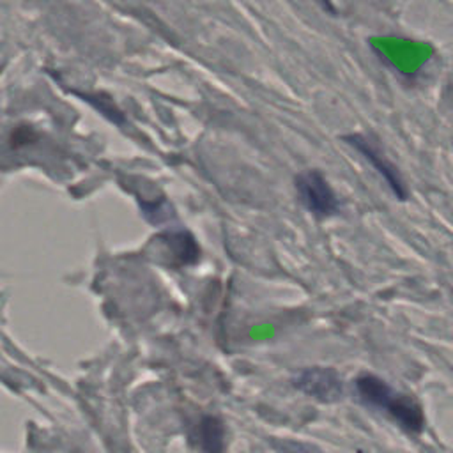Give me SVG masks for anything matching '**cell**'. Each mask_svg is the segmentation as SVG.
<instances>
[{
  "label": "cell",
  "mask_w": 453,
  "mask_h": 453,
  "mask_svg": "<svg viewBox=\"0 0 453 453\" xmlns=\"http://www.w3.org/2000/svg\"><path fill=\"white\" fill-rule=\"evenodd\" d=\"M357 396L372 407L384 411L407 434H421L425 428V412L418 400L395 391L386 380L373 373L356 377Z\"/></svg>",
  "instance_id": "6da1fadb"
},
{
  "label": "cell",
  "mask_w": 453,
  "mask_h": 453,
  "mask_svg": "<svg viewBox=\"0 0 453 453\" xmlns=\"http://www.w3.org/2000/svg\"><path fill=\"white\" fill-rule=\"evenodd\" d=\"M343 140L350 147H354L382 175V179L388 182V186L391 188V191L395 193V196L398 200H407L409 191H407V186H405V180H403L400 170L386 157L382 147L375 140H372L370 136L361 134V133L347 134V136H343Z\"/></svg>",
  "instance_id": "3957f363"
},
{
  "label": "cell",
  "mask_w": 453,
  "mask_h": 453,
  "mask_svg": "<svg viewBox=\"0 0 453 453\" xmlns=\"http://www.w3.org/2000/svg\"><path fill=\"white\" fill-rule=\"evenodd\" d=\"M296 189L301 203L317 218L334 216L340 209V202L329 186L327 179L319 170H304L296 175Z\"/></svg>",
  "instance_id": "7a4b0ae2"
},
{
  "label": "cell",
  "mask_w": 453,
  "mask_h": 453,
  "mask_svg": "<svg viewBox=\"0 0 453 453\" xmlns=\"http://www.w3.org/2000/svg\"><path fill=\"white\" fill-rule=\"evenodd\" d=\"M317 2H319V4L327 11V12H333V14L336 12V9H334V5H333V2H331V0H317Z\"/></svg>",
  "instance_id": "8992f818"
},
{
  "label": "cell",
  "mask_w": 453,
  "mask_h": 453,
  "mask_svg": "<svg viewBox=\"0 0 453 453\" xmlns=\"http://www.w3.org/2000/svg\"><path fill=\"white\" fill-rule=\"evenodd\" d=\"M292 384L301 393L322 402L334 403L343 396V380L334 368L311 366L294 375Z\"/></svg>",
  "instance_id": "277c9868"
},
{
  "label": "cell",
  "mask_w": 453,
  "mask_h": 453,
  "mask_svg": "<svg viewBox=\"0 0 453 453\" xmlns=\"http://www.w3.org/2000/svg\"><path fill=\"white\" fill-rule=\"evenodd\" d=\"M196 444L202 453H225L226 449V428L221 418L203 416L195 428Z\"/></svg>",
  "instance_id": "5b68a950"
}]
</instances>
